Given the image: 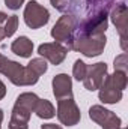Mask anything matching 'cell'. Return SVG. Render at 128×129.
Returning <instances> with one entry per match:
<instances>
[{
	"instance_id": "6da1fadb",
	"label": "cell",
	"mask_w": 128,
	"mask_h": 129,
	"mask_svg": "<svg viewBox=\"0 0 128 129\" xmlns=\"http://www.w3.org/2000/svg\"><path fill=\"white\" fill-rule=\"evenodd\" d=\"M105 44H107L105 33L91 32V30L75 27V32L72 35L71 41L65 47L68 50L81 53L86 57H96L104 51Z\"/></svg>"
},
{
	"instance_id": "7a4b0ae2",
	"label": "cell",
	"mask_w": 128,
	"mask_h": 129,
	"mask_svg": "<svg viewBox=\"0 0 128 129\" xmlns=\"http://www.w3.org/2000/svg\"><path fill=\"white\" fill-rule=\"evenodd\" d=\"M0 74L8 77L14 86H33L39 80V75L29 64L21 66L18 62L9 60L8 57H5L0 63Z\"/></svg>"
},
{
	"instance_id": "3957f363",
	"label": "cell",
	"mask_w": 128,
	"mask_h": 129,
	"mask_svg": "<svg viewBox=\"0 0 128 129\" xmlns=\"http://www.w3.org/2000/svg\"><path fill=\"white\" fill-rule=\"evenodd\" d=\"M116 0H68V12L77 20L92 17L99 12H110Z\"/></svg>"
},
{
	"instance_id": "277c9868",
	"label": "cell",
	"mask_w": 128,
	"mask_h": 129,
	"mask_svg": "<svg viewBox=\"0 0 128 129\" xmlns=\"http://www.w3.org/2000/svg\"><path fill=\"white\" fill-rule=\"evenodd\" d=\"M56 114H57L59 122L62 125H66V126H75L81 119L80 108L77 107V104H75L72 96L57 99V111H56Z\"/></svg>"
},
{
	"instance_id": "5b68a950",
	"label": "cell",
	"mask_w": 128,
	"mask_h": 129,
	"mask_svg": "<svg viewBox=\"0 0 128 129\" xmlns=\"http://www.w3.org/2000/svg\"><path fill=\"white\" fill-rule=\"evenodd\" d=\"M77 24H78V20L74 15H69V14L62 15L51 29L53 39L56 42H59V44H68L71 41L74 32H75Z\"/></svg>"
},
{
	"instance_id": "8992f818",
	"label": "cell",
	"mask_w": 128,
	"mask_h": 129,
	"mask_svg": "<svg viewBox=\"0 0 128 129\" xmlns=\"http://www.w3.org/2000/svg\"><path fill=\"white\" fill-rule=\"evenodd\" d=\"M50 20V12L36 0H30L24 8V23L30 29H39Z\"/></svg>"
},
{
	"instance_id": "52a82bcc",
	"label": "cell",
	"mask_w": 128,
	"mask_h": 129,
	"mask_svg": "<svg viewBox=\"0 0 128 129\" xmlns=\"http://www.w3.org/2000/svg\"><path fill=\"white\" fill-rule=\"evenodd\" d=\"M89 117L102 129H121V117L102 105H92L89 108Z\"/></svg>"
},
{
	"instance_id": "ba28073f",
	"label": "cell",
	"mask_w": 128,
	"mask_h": 129,
	"mask_svg": "<svg viewBox=\"0 0 128 129\" xmlns=\"http://www.w3.org/2000/svg\"><path fill=\"white\" fill-rule=\"evenodd\" d=\"M110 18L116 26L118 33L121 36V48L127 51V23H128V9L124 2L116 3L110 9Z\"/></svg>"
},
{
	"instance_id": "9c48e42d",
	"label": "cell",
	"mask_w": 128,
	"mask_h": 129,
	"mask_svg": "<svg viewBox=\"0 0 128 129\" xmlns=\"http://www.w3.org/2000/svg\"><path fill=\"white\" fill-rule=\"evenodd\" d=\"M68 51L69 50L63 44H59V42H45V44H41L38 47V54L54 66H57L63 62Z\"/></svg>"
},
{
	"instance_id": "30bf717a",
	"label": "cell",
	"mask_w": 128,
	"mask_h": 129,
	"mask_svg": "<svg viewBox=\"0 0 128 129\" xmlns=\"http://www.w3.org/2000/svg\"><path fill=\"white\" fill-rule=\"evenodd\" d=\"M105 75H107V64L104 63V62H98V63H95V64L88 66L86 77H84V80H83L84 89H88L89 92L98 90L99 86L102 84Z\"/></svg>"
},
{
	"instance_id": "8fae6325",
	"label": "cell",
	"mask_w": 128,
	"mask_h": 129,
	"mask_svg": "<svg viewBox=\"0 0 128 129\" xmlns=\"http://www.w3.org/2000/svg\"><path fill=\"white\" fill-rule=\"evenodd\" d=\"M53 93L56 99L72 96V80L66 74H59L53 78Z\"/></svg>"
},
{
	"instance_id": "7c38bea8",
	"label": "cell",
	"mask_w": 128,
	"mask_h": 129,
	"mask_svg": "<svg viewBox=\"0 0 128 129\" xmlns=\"http://www.w3.org/2000/svg\"><path fill=\"white\" fill-rule=\"evenodd\" d=\"M32 113L27 111L26 108L20 105H14L12 114H11V122L9 129H29V120H30Z\"/></svg>"
},
{
	"instance_id": "4fadbf2b",
	"label": "cell",
	"mask_w": 128,
	"mask_h": 129,
	"mask_svg": "<svg viewBox=\"0 0 128 129\" xmlns=\"http://www.w3.org/2000/svg\"><path fill=\"white\" fill-rule=\"evenodd\" d=\"M98 90H99L98 98L102 104H118L122 99V90L112 86L105 78H104V81H102V84L99 86Z\"/></svg>"
},
{
	"instance_id": "5bb4252c",
	"label": "cell",
	"mask_w": 128,
	"mask_h": 129,
	"mask_svg": "<svg viewBox=\"0 0 128 129\" xmlns=\"http://www.w3.org/2000/svg\"><path fill=\"white\" fill-rule=\"evenodd\" d=\"M11 51L14 54H17V56H20V57L27 59V57L32 56V53H33V42L27 36H20V38H17L12 42Z\"/></svg>"
},
{
	"instance_id": "9a60e30c",
	"label": "cell",
	"mask_w": 128,
	"mask_h": 129,
	"mask_svg": "<svg viewBox=\"0 0 128 129\" xmlns=\"http://www.w3.org/2000/svg\"><path fill=\"white\" fill-rule=\"evenodd\" d=\"M33 113H36V116H38L39 119L47 120V119L54 117L56 110H54V107H53V104H51L50 101H47V99H39Z\"/></svg>"
},
{
	"instance_id": "2e32d148",
	"label": "cell",
	"mask_w": 128,
	"mask_h": 129,
	"mask_svg": "<svg viewBox=\"0 0 128 129\" xmlns=\"http://www.w3.org/2000/svg\"><path fill=\"white\" fill-rule=\"evenodd\" d=\"M39 98L36 96L35 93H30V92H26V93H21L20 96L17 98L15 101V105H20L23 108H26L27 111L33 113L35 108H36V104H38Z\"/></svg>"
},
{
	"instance_id": "e0dca14e",
	"label": "cell",
	"mask_w": 128,
	"mask_h": 129,
	"mask_svg": "<svg viewBox=\"0 0 128 129\" xmlns=\"http://www.w3.org/2000/svg\"><path fill=\"white\" fill-rule=\"evenodd\" d=\"M105 80H107L112 86H115L116 89H119V90H122V92H124V89L127 87V84H128L127 72H122V71H115L112 75H105Z\"/></svg>"
},
{
	"instance_id": "ac0fdd59",
	"label": "cell",
	"mask_w": 128,
	"mask_h": 129,
	"mask_svg": "<svg viewBox=\"0 0 128 129\" xmlns=\"http://www.w3.org/2000/svg\"><path fill=\"white\" fill-rule=\"evenodd\" d=\"M18 29V17L17 15H9L8 20L3 23V32L5 38H11Z\"/></svg>"
},
{
	"instance_id": "d6986e66",
	"label": "cell",
	"mask_w": 128,
	"mask_h": 129,
	"mask_svg": "<svg viewBox=\"0 0 128 129\" xmlns=\"http://www.w3.org/2000/svg\"><path fill=\"white\" fill-rule=\"evenodd\" d=\"M86 71H88V64L84 63L83 60H75V63L72 66V75L77 81H83L86 77Z\"/></svg>"
},
{
	"instance_id": "ffe728a7",
	"label": "cell",
	"mask_w": 128,
	"mask_h": 129,
	"mask_svg": "<svg viewBox=\"0 0 128 129\" xmlns=\"http://www.w3.org/2000/svg\"><path fill=\"white\" fill-rule=\"evenodd\" d=\"M127 68H128V59H127V54L122 53L121 56H118L115 59V71H122V72H127Z\"/></svg>"
},
{
	"instance_id": "44dd1931",
	"label": "cell",
	"mask_w": 128,
	"mask_h": 129,
	"mask_svg": "<svg viewBox=\"0 0 128 129\" xmlns=\"http://www.w3.org/2000/svg\"><path fill=\"white\" fill-rule=\"evenodd\" d=\"M50 3L59 12H68V0H50Z\"/></svg>"
},
{
	"instance_id": "7402d4cb",
	"label": "cell",
	"mask_w": 128,
	"mask_h": 129,
	"mask_svg": "<svg viewBox=\"0 0 128 129\" xmlns=\"http://www.w3.org/2000/svg\"><path fill=\"white\" fill-rule=\"evenodd\" d=\"M23 3H24V0H5V5H6L9 9H12V11L20 9V8L23 6Z\"/></svg>"
},
{
	"instance_id": "603a6c76",
	"label": "cell",
	"mask_w": 128,
	"mask_h": 129,
	"mask_svg": "<svg viewBox=\"0 0 128 129\" xmlns=\"http://www.w3.org/2000/svg\"><path fill=\"white\" fill-rule=\"evenodd\" d=\"M8 14H5V12H2L0 11V41H3L5 39V32H3V23L8 20Z\"/></svg>"
},
{
	"instance_id": "cb8c5ba5",
	"label": "cell",
	"mask_w": 128,
	"mask_h": 129,
	"mask_svg": "<svg viewBox=\"0 0 128 129\" xmlns=\"http://www.w3.org/2000/svg\"><path fill=\"white\" fill-rule=\"evenodd\" d=\"M41 129H62L59 125H54V123H45V125H42Z\"/></svg>"
},
{
	"instance_id": "d4e9b609",
	"label": "cell",
	"mask_w": 128,
	"mask_h": 129,
	"mask_svg": "<svg viewBox=\"0 0 128 129\" xmlns=\"http://www.w3.org/2000/svg\"><path fill=\"white\" fill-rule=\"evenodd\" d=\"M5 95H6V86H5V83L0 80V101L5 98Z\"/></svg>"
},
{
	"instance_id": "484cf974",
	"label": "cell",
	"mask_w": 128,
	"mask_h": 129,
	"mask_svg": "<svg viewBox=\"0 0 128 129\" xmlns=\"http://www.w3.org/2000/svg\"><path fill=\"white\" fill-rule=\"evenodd\" d=\"M2 122H3V110H0V125H2Z\"/></svg>"
},
{
	"instance_id": "4316f807",
	"label": "cell",
	"mask_w": 128,
	"mask_h": 129,
	"mask_svg": "<svg viewBox=\"0 0 128 129\" xmlns=\"http://www.w3.org/2000/svg\"><path fill=\"white\" fill-rule=\"evenodd\" d=\"M3 59H5V56H3V54L0 53V63H2V60H3Z\"/></svg>"
},
{
	"instance_id": "83f0119b",
	"label": "cell",
	"mask_w": 128,
	"mask_h": 129,
	"mask_svg": "<svg viewBox=\"0 0 128 129\" xmlns=\"http://www.w3.org/2000/svg\"><path fill=\"white\" fill-rule=\"evenodd\" d=\"M121 129H125V128H121Z\"/></svg>"
}]
</instances>
